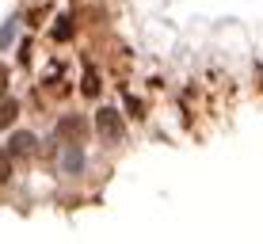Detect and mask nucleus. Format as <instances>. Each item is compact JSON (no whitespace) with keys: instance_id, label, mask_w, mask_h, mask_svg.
<instances>
[{"instance_id":"f257e3e1","label":"nucleus","mask_w":263,"mask_h":244,"mask_svg":"<svg viewBox=\"0 0 263 244\" xmlns=\"http://www.w3.org/2000/svg\"><path fill=\"white\" fill-rule=\"evenodd\" d=\"M84 134H88V119H80V115H69V119L58 122V138H65V141H77Z\"/></svg>"},{"instance_id":"20e7f679","label":"nucleus","mask_w":263,"mask_h":244,"mask_svg":"<svg viewBox=\"0 0 263 244\" xmlns=\"http://www.w3.org/2000/svg\"><path fill=\"white\" fill-rule=\"evenodd\" d=\"M15 111H20V107H15L12 99H4V103H0V130H4V126H12V122H15Z\"/></svg>"},{"instance_id":"0eeeda50","label":"nucleus","mask_w":263,"mask_h":244,"mask_svg":"<svg viewBox=\"0 0 263 244\" xmlns=\"http://www.w3.org/2000/svg\"><path fill=\"white\" fill-rule=\"evenodd\" d=\"M69 34H72L69 31V20H61V27H53V39H69Z\"/></svg>"},{"instance_id":"7ed1b4c3","label":"nucleus","mask_w":263,"mask_h":244,"mask_svg":"<svg viewBox=\"0 0 263 244\" xmlns=\"http://www.w3.org/2000/svg\"><path fill=\"white\" fill-rule=\"evenodd\" d=\"M12 153H15V157H31V153H34V138H31V134H15V138H12Z\"/></svg>"},{"instance_id":"6e6552de","label":"nucleus","mask_w":263,"mask_h":244,"mask_svg":"<svg viewBox=\"0 0 263 244\" xmlns=\"http://www.w3.org/2000/svg\"><path fill=\"white\" fill-rule=\"evenodd\" d=\"M4 92H8V69L0 65V96H4Z\"/></svg>"},{"instance_id":"f03ea898","label":"nucleus","mask_w":263,"mask_h":244,"mask_svg":"<svg viewBox=\"0 0 263 244\" xmlns=\"http://www.w3.org/2000/svg\"><path fill=\"white\" fill-rule=\"evenodd\" d=\"M96 126H99V134H103V138H119V134H122L119 111H99V115H96Z\"/></svg>"},{"instance_id":"423d86ee","label":"nucleus","mask_w":263,"mask_h":244,"mask_svg":"<svg viewBox=\"0 0 263 244\" xmlns=\"http://www.w3.org/2000/svg\"><path fill=\"white\" fill-rule=\"evenodd\" d=\"M84 92H88V96H96V92H99V84H96V73H88V77H84Z\"/></svg>"},{"instance_id":"39448f33","label":"nucleus","mask_w":263,"mask_h":244,"mask_svg":"<svg viewBox=\"0 0 263 244\" xmlns=\"http://www.w3.org/2000/svg\"><path fill=\"white\" fill-rule=\"evenodd\" d=\"M12 179V160H8V153H0V183H8Z\"/></svg>"}]
</instances>
